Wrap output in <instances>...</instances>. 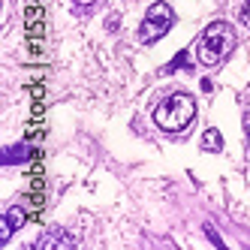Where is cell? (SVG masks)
I'll use <instances>...</instances> for the list:
<instances>
[{
    "label": "cell",
    "instance_id": "cell-4",
    "mask_svg": "<svg viewBox=\"0 0 250 250\" xmlns=\"http://www.w3.org/2000/svg\"><path fill=\"white\" fill-rule=\"evenodd\" d=\"M76 244H79V238H76V235H69V232L61 229V226H58V229H48L45 235L37 241L40 250H48V247H55V250H58V247H76Z\"/></svg>",
    "mask_w": 250,
    "mask_h": 250
},
{
    "label": "cell",
    "instance_id": "cell-3",
    "mask_svg": "<svg viewBox=\"0 0 250 250\" xmlns=\"http://www.w3.org/2000/svg\"><path fill=\"white\" fill-rule=\"evenodd\" d=\"M175 24V9L169 3H154L148 12H145V19H142V27H139V40L142 42H157L160 37H166V33L172 30Z\"/></svg>",
    "mask_w": 250,
    "mask_h": 250
},
{
    "label": "cell",
    "instance_id": "cell-2",
    "mask_svg": "<svg viewBox=\"0 0 250 250\" xmlns=\"http://www.w3.org/2000/svg\"><path fill=\"white\" fill-rule=\"evenodd\" d=\"M193 118H196V100L184 91L169 94L166 100H160V105L154 109V124H157V130H163V133L187 130L193 124Z\"/></svg>",
    "mask_w": 250,
    "mask_h": 250
},
{
    "label": "cell",
    "instance_id": "cell-6",
    "mask_svg": "<svg viewBox=\"0 0 250 250\" xmlns=\"http://www.w3.org/2000/svg\"><path fill=\"white\" fill-rule=\"evenodd\" d=\"M199 148H202L205 154H220V151H223V136H220V130L208 127L205 136H202V142H199Z\"/></svg>",
    "mask_w": 250,
    "mask_h": 250
},
{
    "label": "cell",
    "instance_id": "cell-1",
    "mask_svg": "<svg viewBox=\"0 0 250 250\" xmlns=\"http://www.w3.org/2000/svg\"><path fill=\"white\" fill-rule=\"evenodd\" d=\"M235 27H232L229 21H211L202 37L196 40L193 51H196V61H199L202 66H220L229 55L232 48H235Z\"/></svg>",
    "mask_w": 250,
    "mask_h": 250
},
{
    "label": "cell",
    "instance_id": "cell-7",
    "mask_svg": "<svg viewBox=\"0 0 250 250\" xmlns=\"http://www.w3.org/2000/svg\"><path fill=\"white\" fill-rule=\"evenodd\" d=\"M238 19H241V24L250 30V0H247V3L241 6V12H238Z\"/></svg>",
    "mask_w": 250,
    "mask_h": 250
},
{
    "label": "cell",
    "instance_id": "cell-5",
    "mask_svg": "<svg viewBox=\"0 0 250 250\" xmlns=\"http://www.w3.org/2000/svg\"><path fill=\"white\" fill-rule=\"evenodd\" d=\"M24 223V208H19V205H12L6 214H3V232H0V244H6V238L12 235L15 229H19Z\"/></svg>",
    "mask_w": 250,
    "mask_h": 250
},
{
    "label": "cell",
    "instance_id": "cell-9",
    "mask_svg": "<svg viewBox=\"0 0 250 250\" xmlns=\"http://www.w3.org/2000/svg\"><path fill=\"white\" fill-rule=\"evenodd\" d=\"M73 3H79V6H91V3H97V0H73Z\"/></svg>",
    "mask_w": 250,
    "mask_h": 250
},
{
    "label": "cell",
    "instance_id": "cell-8",
    "mask_svg": "<svg viewBox=\"0 0 250 250\" xmlns=\"http://www.w3.org/2000/svg\"><path fill=\"white\" fill-rule=\"evenodd\" d=\"M244 139H247V148H250V112L244 115Z\"/></svg>",
    "mask_w": 250,
    "mask_h": 250
}]
</instances>
